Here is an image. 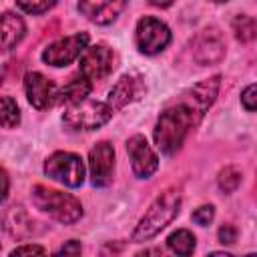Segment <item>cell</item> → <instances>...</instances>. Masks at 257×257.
<instances>
[{"instance_id":"obj_1","label":"cell","mask_w":257,"mask_h":257,"mask_svg":"<svg viewBox=\"0 0 257 257\" xmlns=\"http://www.w3.org/2000/svg\"><path fill=\"white\" fill-rule=\"evenodd\" d=\"M219 84H221L219 74L205 78L197 82L193 88L185 90L181 96H177V100L171 102L161 112L155 124V145L159 147L161 153L173 155L181 149L187 133L199 124V120L205 116L209 106L215 102Z\"/></svg>"},{"instance_id":"obj_2","label":"cell","mask_w":257,"mask_h":257,"mask_svg":"<svg viewBox=\"0 0 257 257\" xmlns=\"http://www.w3.org/2000/svg\"><path fill=\"white\" fill-rule=\"evenodd\" d=\"M181 207V193L177 189L163 191L147 209V213L141 217L139 225L133 231V241H149L157 233H161L177 215Z\"/></svg>"},{"instance_id":"obj_3","label":"cell","mask_w":257,"mask_h":257,"mask_svg":"<svg viewBox=\"0 0 257 257\" xmlns=\"http://www.w3.org/2000/svg\"><path fill=\"white\" fill-rule=\"evenodd\" d=\"M32 203L42 213H48L52 219H56L64 225L76 223L82 215V207L76 197L56 191V189H48L44 185H36L32 189Z\"/></svg>"},{"instance_id":"obj_4","label":"cell","mask_w":257,"mask_h":257,"mask_svg":"<svg viewBox=\"0 0 257 257\" xmlns=\"http://www.w3.org/2000/svg\"><path fill=\"white\" fill-rule=\"evenodd\" d=\"M112 116V108L106 102L84 98L76 104H70L64 114L62 122L70 131H94L102 124H106Z\"/></svg>"},{"instance_id":"obj_5","label":"cell","mask_w":257,"mask_h":257,"mask_svg":"<svg viewBox=\"0 0 257 257\" xmlns=\"http://www.w3.org/2000/svg\"><path fill=\"white\" fill-rule=\"evenodd\" d=\"M44 173L66 187H80L84 181V163L74 153L58 151L46 159Z\"/></svg>"},{"instance_id":"obj_6","label":"cell","mask_w":257,"mask_h":257,"mask_svg":"<svg viewBox=\"0 0 257 257\" xmlns=\"http://www.w3.org/2000/svg\"><path fill=\"white\" fill-rule=\"evenodd\" d=\"M135 40H137V46L143 54H159L171 42V30L159 18L145 16L137 24Z\"/></svg>"},{"instance_id":"obj_7","label":"cell","mask_w":257,"mask_h":257,"mask_svg":"<svg viewBox=\"0 0 257 257\" xmlns=\"http://www.w3.org/2000/svg\"><path fill=\"white\" fill-rule=\"evenodd\" d=\"M86 46H88V34L78 32V34L60 38V40L52 42L50 46H46L42 52V60L50 66H66L70 62H74Z\"/></svg>"},{"instance_id":"obj_8","label":"cell","mask_w":257,"mask_h":257,"mask_svg":"<svg viewBox=\"0 0 257 257\" xmlns=\"http://www.w3.org/2000/svg\"><path fill=\"white\" fill-rule=\"evenodd\" d=\"M114 52L106 44L86 46L80 54V74L88 80H102L112 72Z\"/></svg>"},{"instance_id":"obj_9","label":"cell","mask_w":257,"mask_h":257,"mask_svg":"<svg viewBox=\"0 0 257 257\" xmlns=\"http://www.w3.org/2000/svg\"><path fill=\"white\" fill-rule=\"evenodd\" d=\"M88 167H90V183L94 187H106L112 181V169H114L112 145L106 141L96 143L88 153Z\"/></svg>"},{"instance_id":"obj_10","label":"cell","mask_w":257,"mask_h":257,"mask_svg":"<svg viewBox=\"0 0 257 257\" xmlns=\"http://www.w3.org/2000/svg\"><path fill=\"white\" fill-rule=\"evenodd\" d=\"M126 151L131 157V165H133V173L139 179H149L157 167H159V159L155 155V151L151 149V145L147 143V139L143 135H135L126 141Z\"/></svg>"},{"instance_id":"obj_11","label":"cell","mask_w":257,"mask_h":257,"mask_svg":"<svg viewBox=\"0 0 257 257\" xmlns=\"http://www.w3.org/2000/svg\"><path fill=\"white\" fill-rule=\"evenodd\" d=\"M24 90H26L28 102L34 108H38V110L48 108L56 100V86H54V82L48 80L40 72H28L26 74V78H24Z\"/></svg>"},{"instance_id":"obj_12","label":"cell","mask_w":257,"mask_h":257,"mask_svg":"<svg viewBox=\"0 0 257 257\" xmlns=\"http://www.w3.org/2000/svg\"><path fill=\"white\" fill-rule=\"evenodd\" d=\"M143 94H145V82H143V78L137 76V74H124V76H120L118 82L110 88L106 104H108V106L112 108V112H114V110L126 106L128 102L139 100Z\"/></svg>"},{"instance_id":"obj_13","label":"cell","mask_w":257,"mask_h":257,"mask_svg":"<svg viewBox=\"0 0 257 257\" xmlns=\"http://www.w3.org/2000/svg\"><path fill=\"white\" fill-rule=\"evenodd\" d=\"M128 0H78V10L94 24H110L124 10Z\"/></svg>"},{"instance_id":"obj_14","label":"cell","mask_w":257,"mask_h":257,"mask_svg":"<svg viewBox=\"0 0 257 257\" xmlns=\"http://www.w3.org/2000/svg\"><path fill=\"white\" fill-rule=\"evenodd\" d=\"M225 54V42L219 34V30H203V34L197 38L195 44V60L199 64H211L221 60Z\"/></svg>"},{"instance_id":"obj_15","label":"cell","mask_w":257,"mask_h":257,"mask_svg":"<svg viewBox=\"0 0 257 257\" xmlns=\"http://www.w3.org/2000/svg\"><path fill=\"white\" fill-rule=\"evenodd\" d=\"M24 32H26L24 20L18 14L12 12L0 14V52L12 50L24 38Z\"/></svg>"},{"instance_id":"obj_16","label":"cell","mask_w":257,"mask_h":257,"mask_svg":"<svg viewBox=\"0 0 257 257\" xmlns=\"http://www.w3.org/2000/svg\"><path fill=\"white\" fill-rule=\"evenodd\" d=\"M88 94H90V80L80 74V76L68 80L60 90H56V100L70 106V104H76V102L88 98Z\"/></svg>"},{"instance_id":"obj_17","label":"cell","mask_w":257,"mask_h":257,"mask_svg":"<svg viewBox=\"0 0 257 257\" xmlns=\"http://www.w3.org/2000/svg\"><path fill=\"white\" fill-rule=\"evenodd\" d=\"M4 229L16 239H24L32 235V221L22 207H10L4 215Z\"/></svg>"},{"instance_id":"obj_18","label":"cell","mask_w":257,"mask_h":257,"mask_svg":"<svg viewBox=\"0 0 257 257\" xmlns=\"http://www.w3.org/2000/svg\"><path fill=\"white\" fill-rule=\"evenodd\" d=\"M167 245L177 255H191L195 249V235L187 229H177L175 233L169 235Z\"/></svg>"},{"instance_id":"obj_19","label":"cell","mask_w":257,"mask_h":257,"mask_svg":"<svg viewBox=\"0 0 257 257\" xmlns=\"http://www.w3.org/2000/svg\"><path fill=\"white\" fill-rule=\"evenodd\" d=\"M20 122V108L12 96H0V126L14 128Z\"/></svg>"},{"instance_id":"obj_20","label":"cell","mask_w":257,"mask_h":257,"mask_svg":"<svg viewBox=\"0 0 257 257\" xmlns=\"http://www.w3.org/2000/svg\"><path fill=\"white\" fill-rule=\"evenodd\" d=\"M233 30H235V36L241 40V42H249L255 38V20L251 16H237L233 20Z\"/></svg>"},{"instance_id":"obj_21","label":"cell","mask_w":257,"mask_h":257,"mask_svg":"<svg viewBox=\"0 0 257 257\" xmlns=\"http://www.w3.org/2000/svg\"><path fill=\"white\" fill-rule=\"evenodd\" d=\"M219 189L225 191V193H233L239 183H241V173L235 169V167H225L221 173H219Z\"/></svg>"},{"instance_id":"obj_22","label":"cell","mask_w":257,"mask_h":257,"mask_svg":"<svg viewBox=\"0 0 257 257\" xmlns=\"http://www.w3.org/2000/svg\"><path fill=\"white\" fill-rule=\"evenodd\" d=\"M16 4L20 10H24L28 14H42V12L50 10L56 4V0H16Z\"/></svg>"},{"instance_id":"obj_23","label":"cell","mask_w":257,"mask_h":257,"mask_svg":"<svg viewBox=\"0 0 257 257\" xmlns=\"http://www.w3.org/2000/svg\"><path fill=\"white\" fill-rule=\"evenodd\" d=\"M213 217H215V209H213V205H203V207H199V209H195V213H193V221L197 223V225H209L211 221H213Z\"/></svg>"},{"instance_id":"obj_24","label":"cell","mask_w":257,"mask_h":257,"mask_svg":"<svg viewBox=\"0 0 257 257\" xmlns=\"http://www.w3.org/2000/svg\"><path fill=\"white\" fill-rule=\"evenodd\" d=\"M219 241L223 245H233L237 241V229L233 225H223L219 229Z\"/></svg>"},{"instance_id":"obj_25","label":"cell","mask_w":257,"mask_h":257,"mask_svg":"<svg viewBox=\"0 0 257 257\" xmlns=\"http://www.w3.org/2000/svg\"><path fill=\"white\" fill-rule=\"evenodd\" d=\"M241 102H243V106H245L249 112L255 110V84H249V86L241 92Z\"/></svg>"},{"instance_id":"obj_26","label":"cell","mask_w":257,"mask_h":257,"mask_svg":"<svg viewBox=\"0 0 257 257\" xmlns=\"http://www.w3.org/2000/svg\"><path fill=\"white\" fill-rule=\"evenodd\" d=\"M42 253H44V247L40 245H22L12 251V255H42Z\"/></svg>"},{"instance_id":"obj_27","label":"cell","mask_w":257,"mask_h":257,"mask_svg":"<svg viewBox=\"0 0 257 257\" xmlns=\"http://www.w3.org/2000/svg\"><path fill=\"white\" fill-rule=\"evenodd\" d=\"M8 189H10V179H8L6 171L0 169V203L8 197Z\"/></svg>"},{"instance_id":"obj_28","label":"cell","mask_w":257,"mask_h":257,"mask_svg":"<svg viewBox=\"0 0 257 257\" xmlns=\"http://www.w3.org/2000/svg\"><path fill=\"white\" fill-rule=\"evenodd\" d=\"M80 251H82V247H80V243H78V241H68L66 245H62V247H60V251H58V253H60V255H62V253H64V255H66V253L78 255Z\"/></svg>"},{"instance_id":"obj_29","label":"cell","mask_w":257,"mask_h":257,"mask_svg":"<svg viewBox=\"0 0 257 257\" xmlns=\"http://www.w3.org/2000/svg\"><path fill=\"white\" fill-rule=\"evenodd\" d=\"M153 6H159V8H167V6H171L175 0H149Z\"/></svg>"},{"instance_id":"obj_30","label":"cell","mask_w":257,"mask_h":257,"mask_svg":"<svg viewBox=\"0 0 257 257\" xmlns=\"http://www.w3.org/2000/svg\"><path fill=\"white\" fill-rule=\"evenodd\" d=\"M213 2H227V0H213Z\"/></svg>"}]
</instances>
